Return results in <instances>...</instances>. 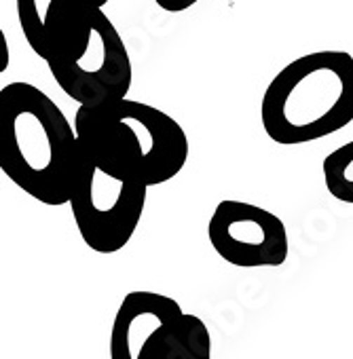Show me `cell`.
I'll return each mask as SVG.
<instances>
[{"instance_id":"9c48e42d","label":"cell","mask_w":353,"mask_h":359,"mask_svg":"<svg viewBox=\"0 0 353 359\" xmlns=\"http://www.w3.org/2000/svg\"><path fill=\"white\" fill-rule=\"evenodd\" d=\"M328 193L347 205H353V142L332 150L321 165Z\"/></svg>"},{"instance_id":"6da1fadb","label":"cell","mask_w":353,"mask_h":359,"mask_svg":"<svg viewBox=\"0 0 353 359\" xmlns=\"http://www.w3.org/2000/svg\"><path fill=\"white\" fill-rule=\"evenodd\" d=\"M79 142L62 108L36 85L0 89V171L43 205L68 203Z\"/></svg>"},{"instance_id":"30bf717a","label":"cell","mask_w":353,"mask_h":359,"mask_svg":"<svg viewBox=\"0 0 353 359\" xmlns=\"http://www.w3.org/2000/svg\"><path fill=\"white\" fill-rule=\"evenodd\" d=\"M159 5V9L167 11V13H182L189 11L191 7H195L199 0H154Z\"/></svg>"},{"instance_id":"5b68a950","label":"cell","mask_w":353,"mask_h":359,"mask_svg":"<svg viewBox=\"0 0 353 359\" xmlns=\"http://www.w3.org/2000/svg\"><path fill=\"white\" fill-rule=\"evenodd\" d=\"M110 359H212L208 325L159 292H129L110 330Z\"/></svg>"},{"instance_id":"7a4b0ae2","label":"cell","mask_w":353,"mask_h":359,"mask_svg":"<svg viewBox=\"0 0 353 359\" xmlns=\"http://www.w3.org/2000/svg\"><path fill=\"white\" fill-rule=\"evenodd\" d=\"M79 146L104 169L144 187L178 175L189 161V137L167 112L125 97L79 106L74 114Z\"/></svg>"},{"instance_id":"277c9868","label":"cell","mask_w":353,"mask_h":359,"mask_svg":"<svg viewBox=\"0 0 353 359\" xmlns=\"http://www.w3.org/2000/svg\"><path fill=\"white\" fill-rule=\"evenodd\" d=\"M53 81L79 106L125 97L133 68L129 51L100 7H87L58 36L45 60Z\"/></svg>"},{"instance_id":"8992f818","label":"cell","mask_w":353,"mask_h":359,"mask_svg":"<svg viewBox=\"0 0 353 359\" xmlns=\"http://www.w3.org/2000/svg\"><path fill=\"white\" fill-rule=\"evenodd\" d=\"M146 197L148 187L110 173L79 146L68 205L91 252L104 256L121 252L142 220Z\"/></svg>"},{"instance_id":"8fae6325","label":"cell","mask_w":353,"mask_h":359,"mask_svg":"<svg viewBox=\"0 0 353 359\" xmlns=\"http://www.w3.org/2000/svg\"><path fill=\"white\" fill-rule=\"evenodd\" d=\"M11 64V51H9V43H7V36L0 28V74H3Z\"/></svg>"},{"instance_id":"52a82bcc","label":"cell","mask_w":353,"mask_h":359,"mask_svg":"<svg viewBox=\"0 0 353 359\" xmlns=\"http://www.w3.org/2000/svg\"><path fill=\"white\" fill-rule=\"evenodd\" d=\"M208 237L214 252L239 269L281 266L290 254L284 220L260 205L239 199H222L214 208Z\"/></svg>"},{"instance_id":"3957f363","label":"cell","mask_w":353,"mask_h":359,"mask_svg":"<svg viewBox=\"0 0 353 359\" xmlns=\"http://www.w3.org/2000/svg\"><path fill=\"white\" fill-rule=\"evenodd\" d=\"M260 123L279 146L328 137L353 123V57L313 51L284 66L260 100Z\"/></svg>"},{"instance_id":"ba28073f","label":"cell","mask_w":353,"mask_h":359,"mask_svg":"<svg viewBox=\"0 0 353 359\" xmlns=\"http://www.w3.org/2000/svg\"><path fill=\"white\" fill-rule=\"evenodd\" d=\"M108 0H15L20 28L30 49L47 60L60 32L87 7H100Z\"/></svg>"}]
</instances>
